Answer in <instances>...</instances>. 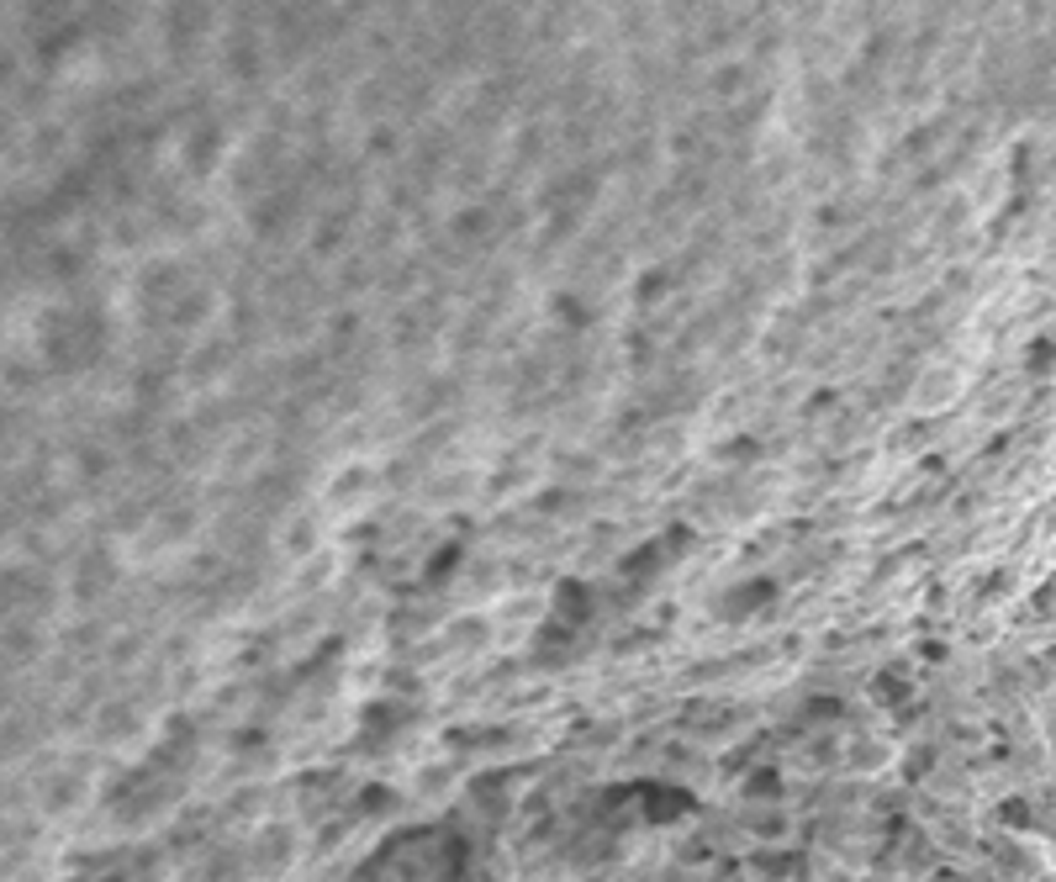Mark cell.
I'll return each instance as SVG.
<instances>
[{"instance_id": "6da1fadb", "label": "cell", "mask_w": 1056, "mask_h": 882, "mask_svg": "<svg viewBox=\"0 0 1056 882\" xmlns=\"http://www.w3.org/2000/svg\"><path fill=\"white\" fill-rule=\"evenodd\" d=\"M122 581V566H117V555L111 549H90V555H80V566H74V581H69V592H74V603L80 608H96L106 592Z\"/></svg>"}, {"instance_id": "7a4b0ae2", "label": "cell", "mask_w": 1056, "mask_h": 882, "mask_svg": "<svg viewBox=\"0 0 1056 882\" xmlns=\"http://www.w3.org/2000/svg\"><path fill=\"white\" fill-rule=\"evenodd\" d=\"M592 613H597V597H592V587L581 577H566L555 581V592H549V618L560 624V629H586L592 624Z\"/></svg>"}, {"instance_id": "3957f363", "label": "cell", "mask_w": 1056, "mask_h": 882, "mask_svg": "<svg viewBox=\"0 0 1056 882\" xmlns=\"http://www.w3.org/2000/svg\"><path fill=\"white\" fill-rule=\"evenodd\" d=\"M772 597H777V581H745V587H729L714 613L724 624H745V618H761Z\"/></svg>"}, {"instance_id": "277c9868", "label": "cell", "mask_w": 1056, "mask_h": 882, "mask_svg": "<svg viewBox=\"0 0 1056 882\" xmlns=\"http://www.w3.org/2000/svg\"><path fill=\"white\" fill-rule=\"evenodd\" d=\"M956 380H961V375H956L951 365H930V371H920L914 375V408L940 412L956 397Z\"/></svg>"}, {"instance_id": "5b68a950", "label": "cell", "mask_w": 1056, "mask_h": 882, "mask_svg": "<svg viewBox=\"0 0 1056 882\" xmlns=\"http://www.w3.org/2000/svg\"><path fill=\"white\" fill-rule=\"evenodd\" d=\"M486 640H491V624H486L481 613H471V618H449V624L439 629V645L454 650V655H460V650H465V655H476Z\"/></svg>"}, {"instance_id": "8992f818", "label": "cell", "mask_w": 1056, "mask_h": 882, "mask_svg": "<svg viewBox=\"0 0 1056 882\" xmlns=\"http://www.w3.org/2000/svg\"><path fill=\"white\" fill-rule=\"evenodd\" d=\"M449 238H454V243H486V238H497V222H491L486 206H460V212L449 217Z\"/></svg>"}, {"instance_id": "52a82bcc", "label": "cell", "mask_w": 1056, "mask_h": 882, "mask_svg": "<svg viewBox=\"0 0 1056 882\" xmlns=\"http://www.w3.org/2000/svg\"><path fill=\"white\" fill-rule=\"evenodd\" d=\"M375 492V471H365V466H349V471L328 486V503L333 508H354V503H365Z\"/></svg>"}, {"instance_id": "ba28073f", "label": "cell", "mask_w": 1056, "mask_h": 882, "mask_svg": "<svg viewBox=\"0 0 1056 882\" xmlns=\"http://www.w3.org/2000/svg\"><path fill=\"white\" fill-rule=\"evenodd\" d=\"M745 80H750V69H745V64H718V69H714V80H708V90H714V101H718V106H735L740 96H750Z\"/></svg>"}, {"instance_id": "9c48e42d", "label": "cell", "mask_w": 1056, "mask_h": 882, "mask_svg": "<svg viewBox=\"0 0 1056 882\" xmlns=\"http://www.w3.org/2000/svg\"><path fill=\"white\" fill-rule=\"evenodd\" d=\"M454 571H465V566H460V544H444L439 555L423 566V587H444Z\"/></svg>"}, {"instance_id": "30bf717a", "label": "cell", "mask_w": 1056, "mask_h": 882, "mask_svg": "<svg viewBox=\"0 0 1056 882\" xmlns=\"http://www.w3.org/2000/svg\"><path fill=\"white\" fill-rule=\"evenodd\" d=\"M286 555H296V560H312V549H317V523L312 518H302V523H291L286 529Z\"/></svg>"}]
</instances>
